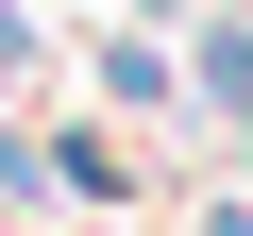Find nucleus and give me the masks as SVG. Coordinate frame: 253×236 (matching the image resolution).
I'll return each mask as SVG.
<instances>
[{
  "mask_svg": "<svg viewBox=\"0 0 253 236\" xmlns=\"http://www.w3.org/2000/svg\"><path fill=\"white\" fill-rule=\"evenodd\" d=\"M17 51H34V17H17V0H0V68H17Z\"/></svg>",
  "mask_w": 253,
  "mask_h": 236,
  "instance_id": "nucleus-1",
  "label": "nucleus"
}]
</instances>
